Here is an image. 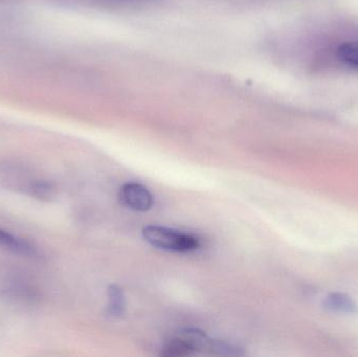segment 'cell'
I'll return each instance as SVG.
<instances>
[{
    "instance_id": "6da1fadb",
    "label": "cell",
    "mask_w": 358,
    "mask_h": 357,
    "mask_svg": "<svg viewBox=\"0 0 358 357\" xmlns=\"http://www.w3.org/2000/svg\"><path fill=\"white\" fill-rule=\"evenodd\" d=\"M142 233L149 245L164 251L187 253L200 247L197 237L166 226H147Z\"/></svg>"
},
{
    "instance_id": "7a4b0ae2",
    "label": "cell",
    "mask_w": 358,
    "mask_h": 357,
    "mask_svg": "<svg viewBox=\"0 0 358 357\" xmlns=\"http://www.w3.org/2000/svg\"><path fill=\"white\" fill-rule=\"evenodd\" d=\"M208 339L206 333L197 329H187L168 341L162 349L161 356L180 357L193 356L196 352L208 349Z\"/></svg>"
},
{
    "instance_id": "3957f363",
    "label": "cell",
    "mask_w": 358,
    "mask_h": 357,
    "mask_svg": "<svg viewBox=\"0 0 358 357\" xmlns=\"http://www.w3.org/2000/svg\"><path fill=\"white\" fill-rule=\"evenodd\" d=\"M120 201L125 207L138 212L152 209L155 198L150 191L138 182H128L120 189Z\"/></svg>"
},
{
    "instance_id": "277c9868",
    "label": "cell",
    "mask_w": 358,
    "mask_h": 357,
    "mask_svg": "<svg viewBox=\"0 0 358 357\" xmlns=\"http://www.w3.org/2000/svg\"><path fill=\"white\" fill-rule=\"evenodd\" d=\"M0 245L10 249L14 253L24 256L37 255V249L24 239L16 238L10 233L0 228Z\"/></svg>"
},
{
    "instance_id": "5b68a950",
    "label": "cell",
    "mask_w": 358,
    "mask_h": 357,
    "mask_svg": "<svg viewBox=\"0 0 358 357\" xmlns=\"http://www.w3.org/2000/svg\"><path fill=\"white\" fill-rule=\"evenodd\" d=\"M108 295V314L113 318H121L126 312V298L123 289L119 285H109L107 289Z\"/></svg>"
},
{
    "instance_id": "8992f818",
    "label": "cell",
    "mask_w": 358,
    "mask_h": 357,
    "mask_svg": "<svg viewBox=\"0 0 358 357\" xmlns=\"http://www.w3.org/2000/svg\"><path fill=\"white\" fill-rule=\"evenodd\" d=\"M325 306L328 309L338 312H348L355 314L357 312V305L352 298L345 293H331L325 300Z\"/></svg>"
},
{
    "instance_id": "52a82bcc",
    "label": "cell",
    "mask_w": 358,
    "mask_h": 357,
    "mask_svg": "<svg viewBox=\"0 0 358 357\" xmlns=\"http://www.w3.org/2000/svg\"><path fill=\"white\" fill-rule=\"evenodd\" d=\"M336 57L343 64L358 69V40L341 44L336 50Z\"/></svg>"
},
{
    "instance_id": "ba28073f",
    "label": "cell",
    "mask_w": 358,
    "mask_h": 357,
    "mask_svg": "<svg viewBox=\"0 0 358 357\" xmlns=\"http://www.w3.org/2000/svg\"><path fill=\"white\" fill-rule=\"evenodd\" d=\"M34 192L38 197H48L52 194V188L48 182H39L34 184Z\"/></svg>"
},
{
    "instance_id": "9c48e42d",
    "label": "cell",
    "mask_w": 358,
    "mask_h": 357,
    "mask_svg": "<svg viewBox=\"0 0 358 357\" xmlns=\"http://www.w3.org/2000/svg\"><path fill=\"white\" fill-rule=\"evenodd\" d=\"M79 1H81V0H79Z\"/></svg>"
}]
</instances>
